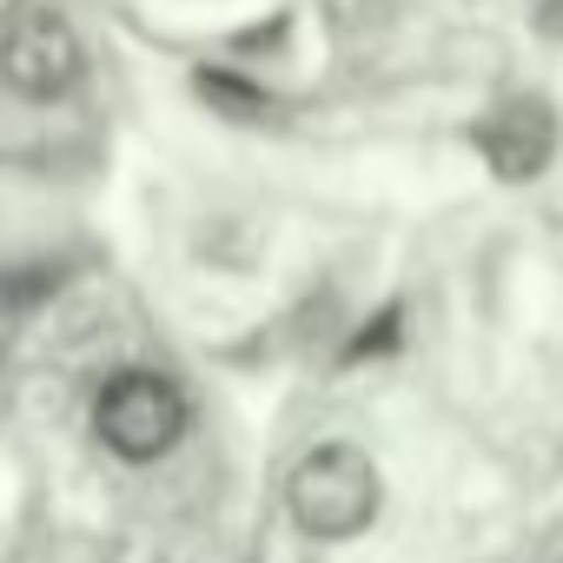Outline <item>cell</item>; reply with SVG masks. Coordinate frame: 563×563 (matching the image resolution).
<instances>
[{
  "label": "cell",
  "instance_id": "6da1fadb",
  "mask_svg": "<svg viewBox=\"0 0 563 563\" xmlns=\"http://www.w3.org/2000/svg\"><path fill=\"white\" fill-rule=\"evenodd\" d=\"M378 464L358 444H319L312 457H299L292 484H286V510L312 543H345L358 530H372L378 517Z\"/></svg>",
  "mask_w": 563,
  "mask_h": 563
},
{
  "label": "cell",
  "instance_id": "7a4b0ae2",
  "mask_svg": "<svg viewBox=\"0 0 563 563\" xmlns=\"http://www.w3.org/2000/svg\"><path fill=\"white\" fill-rule=\"evenodd\" d=\"M186 391L166 378V372H113L107 391L93 398V431L113 457L126 464H153L179 444L186 431Z\"/></svg>",
  "mask_w": 563,
  "mask_h": 563
},
{
  "label": "cell",
  "instance_id": "3957f363",
  "mask_svg": "<svg viewBox=\"0 0 563 563\" xmlns=\"http://www.w3.org/2000/svg\"><path fill=\"white\" fill-rule=\"evenodd\" d=\"M80 74H87V47L67 27V14L41 8V0L8 14V27H0V80L21 100H60L80 87Z\"/></svg>",
  "mask_w": 563,
  "mask_h": 563
},
{
  "label": "cell",
  "instance_id": "277c9868",
  "mask_svg": "<svg viewBox=\"0 0 563 563\" xmlns=\"http://www.w3.org/2000/svg\"><path fill=\"white\" fill-rule=\"evenodd\" d=\"M556 140H563L556 133V113L537 93H517V100L490 107L484 126H477V153L490 159L497 179H537L556 159Z\"/></svg>",
  "mask_w": 563,
  "mask_h": 563
},
{
  "label": "cell",
  "instance_id": "5b68a950",
  "mask_svg": "<svg viewBox=\"0 0 563 563\" xmlns=\"http://www.w3.org/2000/svg\"><path fill=\"white\" fill-rule=\"evenodd\" d=\"M537 34L563 41V0H537Z\"/></svg>",
  "mask_w": 563,
  "mask_h": 563
}]
</instances>
